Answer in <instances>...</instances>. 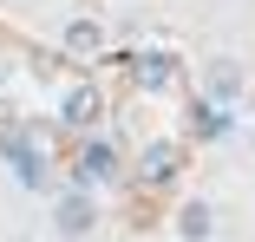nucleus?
I'll return each mask as SVG.
<instances>
[{
  "label": "nucleus",
  "instance_id": "7",
  "mask_svg": "<svg viewBox=\"0 0 255 242\" xmlns=\"http://www.w3.org/2000/svg\"><path fill=\"white\" fill-rule=\"evenodd\" d=\"M92 177H112V151L105 144H92V151L79 157V183H92Z\"/></svg>",
  "mask_w": 255,
  "mask_h": 242
},
{
  "label": "nucleus",
  "instance_id": "3",
  "mask_svg": "<svg viewBox=\"0 0 255 242\" xmlns=\"http://www.w3.org/2000/svg\"><path fill=\"white\" fill-rule=\"evenodd\" d=\"M7 157L20 164V183H39L46 170H39V151H33V137L26 131H7Z\"/></svg>",
  "mask_w": 255,
  "mask_h": 242
},
{
  "label": "nucleus",
  "instance_id": "2",
  "mask_svg": "<svg viewBox=\"0 0 255 242\" xmlns=\"http://www.w3.org/2000/svg\"><path fill=\"white\" fill-rule=\"evenodd\" d=\"M137 85H144V92H164V85H177V59H170V53H150V59H137Z\"/></svg>",
  "mask_w": 255,
  "mask_h": 242
},
{
  "label": "nucleus",
  "instance_id": "9",
  "mask_svg": "<svg viewBox=\"0 0 255 242\" xmlns=\"http://www.w3.org/2000/svg\"><path fill=\"white\" fill-rule=\"evenodd\" d=\"M144 164H150V177L164 183V177H170V164H177V144H150V157H144Z\"/></svg>",
  "mask_w": 255,
  "mask_h": 242
},
{
  "label": "nucleus",
  "instance_id": "1",
  "mask_svg": "<svg viewBox=\"0 0 255 242\" xmlns=\"http://www.w3.org/2000/svg\"><path fill=\"white\" fill-rule=\"evenodd\" d=\"M98 118H105L98 85H72V92H66V124H98Z\"/></svg>",
  "mask_w": 255,
  "mask_h": 242
},
{
  "label": "nucleus",
  "instance_id": "11",
  "mask_svg": "<svg viewBox=\"0 0 255 242\" xmlns=\"http://www.w3.org/2000/svg\"><path fill=\"white\" fill-rule=\"evenodd\" d=\"M249 137H255V131H249Z\"/></svg>",
  "mask_w": 255,
  "mask_h": 242
},
{
  "label": "nucleus",
  "instance_id": "10",
  "mask_svg": "<svg viewBox=\"0 0 255 242\" xmlns=\"http://www.w3.org/2000/svg\"><path fill=\"white\" fill-rule=\"evenodd\" d=\"M196 131H203V137H223V131H229V118H223L216 105H203V112H196Z\"/></svg>",
  "mask_w": 255,
  "mask_h": 242
},
{
  "label": "nucleus",
  "instance_id": "8",
  "mask_svg": "<svg viewBox=\"0 0 255 242\" xmlns=\"http://www.w3.org/2000/svg\"><path fill=\"white\" fill-rule=\"evenodd\" d=\"M98 39H105V33H98V20H72V33H66L72 53H98Z\"/></svg>",
  "mask_w": 255,
  "mask_h": 242
},
{
  "label": "nucleus",
  "instance_id": "5",
  "mask_svg": "<svg viewBox=\"0 0 255 242\" xmlns=\"http://www.w3.org/2000/svg\"><path fill=\"white\" fill-rule=\"evenodd\" d=\"M242 85H249V79H242L236 59H210V92H216V99H236Z\"/></svg>",
  "mask_w": 255,
  "mask_h": 242
},
{
  "label": "nucleus",
  "instance_id": "6",
  "mask_svg": "<svg viewBox=\"0 0 255 242\" xmlns=\"http://www.w3.org/2000/svg\"><path fill=\"white\" fill-rule=\"evenodd\" d=\"M177 229H183L190 242H203V236L216 229V223H210V203H183V216H177Z\"/></svg>",
  "mask_w": 255,
  "mask_h": 242
},
{
  "label": "nucleus",
  "instance_id": "4",
  "mask_svg": "<svg viewBox=\"0 0 255 242\" xmlns=\"http://www.w3.org/2000/svg\"><path fill=\"white\" fill-rule=\"evenodd\" d=\"M92 223H98V216H92V197H85V190H72V197L59 203V229H66V236H85Z\"/></svg>",
  "mask_w": 255,
  "mask_h": 242
}]
</instances>
